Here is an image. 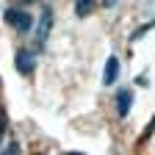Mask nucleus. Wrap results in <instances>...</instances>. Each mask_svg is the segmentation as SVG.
Returning a JSON list of instances; mask_svg holds the SVG:
<instances>
[{
	"mask_svg": "<svg viewBox=\"0 0 155 155\" xmlns=\"http://www.w3.org/2000/svg\"><path fill=\"white\" fill-rule=\"evenodd\" d=\"M6 22H8L11 28H17L19 33H28L31 25H33V19H31V14L22 11V8H8V11H6Z\"/></svg>",
	"mask_w": 155,
	"mask_h": 155,
	"instance_id": "1",
	"label": "nucleus"
},
{
	"mask_svg": "<svg viewBox=\"0 0 155 155\" xmlns=\"http://www.w3.org/2000/svg\"><path fill=\"white\" fill-rule=\"evenodd\" d=\"M50 28H53V11L45 6L42 8V17H39V25H36V47H42L50 36Z\"/></svg>",
	"mask_w": 155,
	"mask_h": 155,
	"instance_id": "2",
	"label": "nucleus"
},
{
	"mask_svg": "<svg viewBox=\"0 0 155 155\" xmlns=\"http://www.w3.org/2000/svg\"><path fill=\"white\" fill-rule=\"evenodd\" d=\"M14 61H17V72L31 75V72H33V67H36V55H33L31 50H19Z\"/></svg>",
	"mask_w": 155,
	"mask_h": 155,
	"instance_id": "3",
	"label": "nucleus"
},
{
	"mask_svg": "<svg viewBox=\"0 0 155 155\" xmlns=\"http://www.w3.org/2000/svg\"><path fill=\"white\" fill-rule=\"evenodd\" d=\"M130 105H133V91L130 89H122L119 94H116V114L125 119V116L130 114Z\"/></svg>",
	"mask_w": 155,
	"mask_h": 155,
	"instance_id": "4",
	"label": "nucleus"
},
{
	"mask_svg": "<svg viewBox=\"0 0 155 155\" xmlns=\"http://www.w3.org/2000/svg\"><path fill=\"white\" fill-rule=\"evenodd\" d=\"M116 75H119V58L111 55L108 61H105V69H103V83H105V86H111V83L116 81Z\"/></svg>",
	"mask_w": 155,
	"mask_h": 155,
	"instance_id": "5",
	"label": "nucleus"
},
{
	"mask_svg": "<svg viewBox=\"0 0 155 155\" xmlns=\"http://www.w3.org/2000/svg\"><path fill=\"white\" fill-rule=\"evenodd\" d=\"M94 8V0H75V14L78 17H86Z\"/></svg>",
	"mask_w": 155,
	"mask_h": 155,
	"instance_id": "6",
	"label": "nucleus"
},
{
	"mask_svg": "<svg viewBox=\"0 0 155 155\" xmlns=\"http://www.w3.org/2000/svg\"><path fill=\"white\" fill-rule=\"evenodd\" d=\"M0 155H22V150H19V144H17V141H11V144H6V147H3V152H0Z\"/></svg>",
	"mask_w": 155,
	"mask_h": 155,
	"instance_id": "7",
	"label": "nucleus"
},
{
	"mask_svg": "<svg viewBox=\"0 0 155 155\" xmlns=\"http://www.w3.org/2000/svg\"><path fill=\"white\" fill-rule=\"evenodd\" d=\"M6 127H8V119H6V114L0 111V141H3V136H6Z\"/></svg>",
	"mask_w": 155,
	"mask_h": 155,
	"instance_id": "8",
	"label": "nucleus"
},
{
	"mask_svg": "<svg viewBox=\"0 0 155 155\" xmlns=\"http://www.w3.org/2000/svg\"><path fill=\"white\" fill-rule=\"evenodd\" d=\"M116 3H119V0H103V6H108V8H114Z\"/></svg>",
	"mask_w": 155,
	"mask_h": 155,
	"instance_id": "9",
	"label": "nucleus"
},
{
	"mask_svg": "<svg viewBox=\"0 0 155 155\" xmlns=\"http://www.w3.org/2000/svg\"><path fill=\"white\" fill-rule=\"evenodd\" d=\"M64 155H83V152H64Z\"/></svg>",
	"mask_w": 155,
	"mask_h": 155,
	"instance_id": "10",
	"label": "nucleus"
},
{
	"mask_svg": "<svg viewBox=\"0 0 155 155\" xmlns=\"http://www.w3.org/2000/svg\"><path fill=\"white\" fill-rule=\"evenodd\" d=\"M25 3H33V0H25Z\"/></svg>",
	"mask_w": 155,
	"mask_h": 155,
	"instance_id": "11",
	"label": "nucleus"
}]
</instances>
